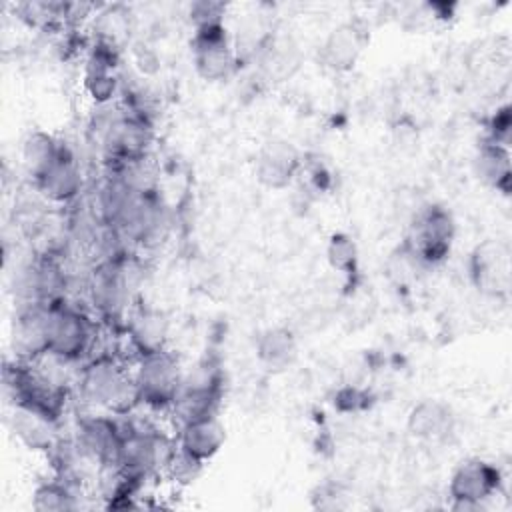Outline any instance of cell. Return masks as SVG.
Wrapping results in <instances>:
<instances>
[{
  "mask_svg": "<svg viewBox=\"0 0 512 512\" xmlns=\"http://www.w3.org/2000/svg\"><path fill=\"white\" fill-rule=\"evenodd\" d=\"M82 398L112 414H128L138 402L134 372L114 354L90 356L78 376Z\"/></svg>",
  "mask_w": 512,
  "mask_h": 512,
  "instance_id": "1",
  "label": "cell"
},
{
  "mask_svg": "<svg viewBox=\"0 0 512 512\" xmlns=\"http://www.w3.org/2000/svg\"><path fill=\"white\" fill-rule=\"evenodd\" d=\"M96 342L94 320L78 306L66 300L48 304L46 354L72 364L90 356Z\"/></svg>",
  "mask_w": 512,
  "mask_h": 512,
  "instance_id": "2",
  "label": "cell"
},
{
  "mask_svg": "<svg viewBox=\"0 0 512 512\" xmlns=\"http://www.w3.org/2000/svg\"><path fill=\"white\" fill-rule=\"evenodd\" d=\"M176 442L156 428L124 424L118 454L112 466L130 478L146 480L166 470Z\"/></svg>",
  "mask_w": 512,
  "mask_h": 512,
  "instance_id": "3",
  "label": "cell"
},
{
  "mask_svg": "<svg viewBox=\"0 0 512 512\" xmlns=\"http://www.w3.org/2000/svg\"><path fill=\"white\" fill-rule=\"evenodd\" d=\"M132 372L140 404H146L154 410L172 408L182 386L184 370L168 348L138 356Z\"/></svg>",
  "mask_w": 512,
  "mask_h": 512,
  "instance_id": "4",
  "label": "cell"
},
{
  "mask_svg": "<svg viewBox=\"0 0 512 512\" xmlns=\"http://www.w3.org/2000/svg\"><path fill=\"white\" fill-rule=\"evenodd\" d=\"M454 234L456 224L450 210L440 204H428L416 212L402 246L422 266H434L448 256Z\"/></svg>",
  "mask_w": 512,
  "mask_h": 512,
  "instance_id": "5",
  "label": "cell"
},
{
  "mask_svg": "<svg viewBox=\"0 0 512 512\" xmlns=\"http://www.w3.org/2000/svg\"><path fill=\"white\" fill-rule=\"evenodd\" d=\"M96 128L100 132V142L104 154L112 164L138 160L150 156L152 146V124L150 120L136 116L128 110L104 114Z\"/></svg>",
  "mask_w": 512,
  "mask_h": 512,
  "instance_id": "6",
  "label": "cell"
},
{
  "mask_svg": "<svg viewBox=\"0 0 512 512\" xmlns=\"http://www.w3.org/2000/svg\"><path fill=\"white\" fill-rule=\"evenodd\" d=\"M224 394V374L212 360H202L182 376L180 392L172 404L178 424L216 414Z\"/></svg>",
  "mask_w": 512,
  "mask_h": 512,
  "instance_id": "7",
  "label": "cell"
},
{
  "mask_svg": "<svg viewBox=\"0 0 512 512\" xmlns=\"http://www.w3.org/2000/svg\"><path fill=\"white\" fill-rule=\"evenodd\" d=\"M502 488L500 470L482 458L462 460L448 482L450 510L454 512H482L486 502Z\"/></svg>",
  "mask_w": 512,
  "mask_h": 512,
  "instance_id": "8",
  "label": "cell"
},
{
  "mask_svg": "<svg viewBox=\"0 0 512 512\" xmlns=\"http://www.w3.org/2000/svg\"><path fill=\"white\" fill-rule=\"evenodd\" d=\"M192 64L206 82H220L234 74L238 54L224 24L196 28L192 36Z\"/></svg>",
  "mask_w": 512,
  "mask_h": 512,
  "instance_id": "9",
  "label": "cell"
},
{
  "mask_svg": "<svg viewBox=\"0 0 512 512\" xmlns=\"http://www.w3.org/2000/svg\"><path fill=\"white\" fill-rule=\"evenodd\" d=\"M34 190L52 204H70L74 202L84 186L82 170L74 154L62 146L60 154L48 164L34 180Z\"/></svg>",
  "mask_w": 512,
  "mask_h": 512,
  "instance_id": "10",
  "label": "cell"
},
{
  "mask_svg": "<svg viewBox=\"0 0 512 512\" xmlns=\"http://www.w3.org/2000/svg\"><path fill=\"white\" fill-rule=\"evenodd\" d=\"M124 424L108 414H90L78 422L76 446L84 458L112 466L118 454Z\"/></svg>",
  "mask_w": 512,
  "mask_h": 512,
  "instance_id": "11",
  "label": "cell"
},
{
  "mask_svg": "<svg viewBox=\"0 0 512 512\" xmlns=\"http://www.w3.org/2000/svg\"><path fill=\"white\" fill-rule=\"evenodd\" d=\"M118 68V48L110 42L96 40L92 46L86 66H84V88L98 106H108L118 94L120 80Z\"/></svg>",
  "mask_w": 512,
  "mask_h": 512,
  "instance_id": "12",
  "label": "cell"
},
{
  "mask_svg": "<svg viewBox=\"0 0 512 512\" xmlns=\"http://www.w3.org/2000/svg\"><path fill=\"white\" fill-rule=\"evenodd\" d=\"M302 168L300 152L286 140H268L256 154L254 174L266 188H286Z\"/></svg>",
  "mask_w": 512,
  "mask_h": 512,
  "instance_id": "13",
  "label": "cell"
},
{
  "mask_svg": "<svg viewBox=\"0 0 512 512\" xmlns=\"http://www.w3.org/2000/svg\"><path fill=\"white\" fill-rule=\"evenodd\" d=\"M48 304H22L12 326L16 360L36 362L46 354Z\"/></svg>",
  "mask_w": 512,
  "mask_h": 512,
  "instance_id": "14",
  "label": "cell"
},
{
  "mask_svg": "<svg viewBox=\"0 0 512 512\" xmlns=\"http://www.w3.org/2000/svg\"><path fill=\"white\" fill-rule=\"evenodd\" d=\"M226 442V428L216 414H206L178 426L176 444L200 462L212 460Z\"/></svg>",
  "mask_w": 512,
  "mask_h": 512,
  "instance_id": "15",
  "label": "cell"
},
{
  "mask_svg": "<svg viewBox=\"0 0 512 512\" xmlns=\"http://www.w3.org/2000/svg\"><path fill=\"white\" fill-rule=\"evenodd\" d=\"M10 430L14 436L30 450L50 452L52 446L58 442V422L56 418L48 416L42 410L24 404H12L10 412Z\"/></svg>",
  "mask_w": 512,
  "mask_h": 512,
  "instance_id": "16",
  "label": "cell"
},
{
  "mask_svg": "<svg viewBox=\"0 0 512 512\" xmlns=\"http://www.w3.org/2000/svg\"><path fill=\"white\" fill-rule=\"evenodd\" d=\"M454 426H456V416L452 408L446 402L434 400V398H426L416 406H412L406 420V428L410 436L424 442L446 440L454 432Z\"/></svg>",
  "mask_w": 512,
  "mask_h": 512,
  "instance_id": "17",
  "label": "cell"
},
{
  "mask_svg": "<svg viewBox=\"0 0 512 512\" xmlns=\"http://www.w3.org/2000/svg\"><path fill=\"white\" fill-rule=\"evenodd\" d=\"M364 42V28H360L356 22H344L336 26L320 46V60L330 70L346 72L356 64L360 52L364 50Z\"/></svg>",
  "mask_w": 512,
  "mask_h": 512,
  "instance_id": "18",
  "label": "cell"
},
{
  "mask_svg": "<svg viewBox=\"0 0 512 512\" xmlns=\"http://www.w3.org/2000/svg\"><path fill=\"white\" fill-rule=\"evenodd\" d=\"M472 280L480 290L500 292L508 290L510 282V266H508V250L500 244L486 242L476 248L472 254Z\"/></svg>",
  "mask_w": 512,
  "mask_h": 512,
  "instance_id": "19",
  "label": "cell"
},
{
  "mask_svg": "<svg viewBox=\"0 0 512 512\" xmlns=\"http://www.w3.org/2000/svg\"><path fill=\"white\" fill-rule=\"evenodd\" d=\"M132 348L136 350V358L148 352H156L166 348L168 324L166 318L156 310H136L128 316L124 326Z\"/></svg>",
  "mask_w": 512,
  "mask_h": 512,
  "instance_id": "20",
  "label": "cell"
},
{
  "mask_svg": "<svg viewBox=\"0 0 512 512\" xmlns=\"http://www.w3.org/2000/svg\"><path fill=\"white\" fill-rule=\"evenodd\" d=\"M474 172L486 186L496 188L502 194L510 192V148L484 140L474 158Z\"/></svg>",
  "mask_w": 512,
  "mask_h": 512,
  "instance_id": "21",
  "label": "cell"
},
{
  "mask_svg": "<svg viewBox=\"0 0 512 512\" xmlns=\"http://www.w3.org/2000/svg\"><path fill=\"white\" fill-rule=\"evenodd\" d=\"M298 346L292 330L274 326L264 330L256 340V356L260 364L272 372L288 368L296 358Z\"/></svg>",
  "mask_w": 512,
  "mask_h": 512,
  "instance_id": "22",
  "label": "cell"
},
{
  "mask_svg": "<svg viewBox=\"0 0 512 512\" xmlns=\"http://www.w3.org/2000/svg\"><path fill=\"white\" fill-rule=\"evenodd\" d=\"M80 506L78 494L66 480V476H58L46 480L34 488L32 508L36 512H68Z\"/></svg>",
  "mask_w": 512,
  "mask_h": 512,
  "instance_id": "23",
  "label": "cell"
},
{
  "mask_svg": "<svg viewBox=\"0 0 512 512\" xmlns=\"http://www.w3.org/2000/svg\"><path fill=\"white\" fill-rule=\"evenodd\" d=\"M62 146L64 144H60L54 136L42 130L30 132L22 144V164L28 176L34 180L48 164H52V160L60 154Z\"/></svg>",
  "mask_w": 512,
  "mask_h": 512,
  "instance_id": "24",
  "label": "cell"
},
{
  "mask_svg": "<svg viewBox=\"0 0 512 512\" xmlns=\"http://www.w3.org/2000/svg\"><path fill=\"white\" fill-rule=\"evenodd\" d=\"M326 258L330 266L342 274H352L358 268V246L354 238L346 232H336L330 236L326 246Z\"/></svg>",
  "mask_w": 512,
  "mask_h": 512,
  "instance_id": "25",
  "label": "cell"
},
{
  "mask_svg": "<svg viewBox=\"0 0 512 512\" xmlns=\"http://www.w3.org/2000/svg\"><path fill=\"white\" fill-rule=\"evenodd\" d=\"M202 470H204V462L192 458L190 454H186L184 450H180L178 444H176V450H174V454H172V458H170V462H168V466H166L164 472H166V474L170 476V480H174L176 484L188 486V484H192V482L198 480V476L202 474Z\"/></svg>",
  "mask_w": 512,
  "mask_h": 512,
  "instance_id": "26",
  "label": "cell"
},
{
  "mask_svg": "<svg viewBox=\"0 0 512 512\" xmlns=\"http://www.w3.org/2000/svg\"><path fill=\"white\" fill-rule=\"evenodd\" d=\"M510 136H512V108L504 104L496 108V112L490 116L486 140L510 148Z\"/></svg>",
  "mask_w": 512,
  "mask_h": 512,
  "instance_id": "27",
  "label": "cell"
},
{
  "mask_svg": "<svg viewBox=\"0 0 512 512\" xmlns=\"http://www.w3.org/2000/svg\"><path fill=\"white\" fill-rule=\"evenodd\" d=\"M224 12H226V6L220 2H210V0L194 2L190 6V20L194 22V30L214 26V24H224L222 22Z\"/></svg>",
  "mask_w": 512,
  "mask_h": 512,
  "instance_id": "28",
  "label": "cell"
},
{
  "mask_svg": "<svg viewBox=\"0 0 512 512\" xmlns=\"http://www.w3.org/2000/svg\"><path fill=\"white\" fill-rule=\"evenodd\" d=\"M336 406L346 412H356L366 406V394L358 388H344L336 396Z\"/></svg>",
  "mask_w": 512,
  "mask_h": 512,
  "instance_id": "29",
  "label": "cell"
}]
</instances>
